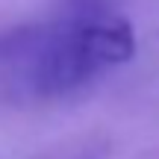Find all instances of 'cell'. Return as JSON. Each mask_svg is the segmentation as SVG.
Listing matches in <instances>:
<instances>
[{
    "label": "cell",
    "instance_id": "6da1fadb",
    "mask_svg": "<svg viewBox=\"0 0 159 159\" xmlns=\"http://www.w3.org/2000/svg\"><path fill=\"white\" fill-rule=\"evenodd\" d=\"M136 56V30L118 15H89L59 27L35 50L30 89L41 97L68 94L94 74Z\"/></svg>",
    "mask_w": 159,
    "mask_h": 159
}]
</instances>
